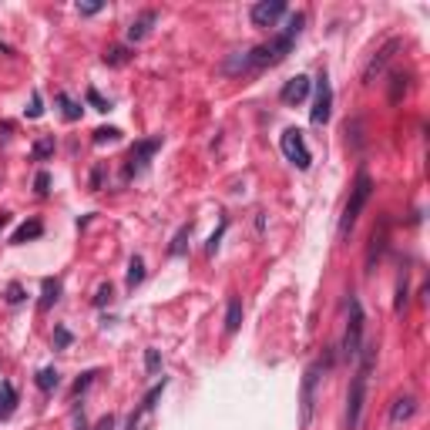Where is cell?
Masks as SVG:
<instances>
[{"mask_svg":"<svg viewBox=\"0 0 430 430\" xmlns=\"http://www.w3.org/2000/svg\"><path fill=\"white\" fill-rule=\"evenodd\" d=\"M397 51H400V41H397V37H393V41H386V44L380 47L373 58H370L367 67H363V84H373V81H377V74H380L386 64H390V58H393Z\"/></svg>","mask_w":430,"mask_h":430,"instance_id":"9c48e42d","label":"cell"},{"mask_svg":"<svg viewBox=\"0 0 430 430\" xmlns=\"http://www.w3.org/2000/svg\"><path fill=\"white\" fill-rule=\"evenodd\" d=\"M145 370H148L152 377L162 370V356H158V350H145Z\"/></svg>","mask_w":430,"mask_h":430,"instance_id":"f546056e","label":"cell"},{"mask_svg":"<svg viewBox=\"0 0 430 430\" xmlns=\"http://www.w3.org/2000/svg\"><path fill=\"white\" fill-rule=\"evenodd\" d=\"M316 386H320V363H313V367L303 373V393H299V424L303 427H309L313 424V410H316Z\"/></svg>","mask_w":430,"mask_h":430,"instance_id":"52a82bcc","label":"cell"},{"mask_svg":"<svg viewBox=\"0 0 430 430\" xmlns=\"http://www.w3.org/2000/svg\"><path fill=\"white\" fill-rule=\"evenodd\" d=\"M403 306H407V269H403V276L397 279V303H393V309L403 313Z\"/></svg>","mask_w":430,"mask_h":430,"instance_id":"4316f807","label":"cell"},{"mask_svg":"<svg viewBox=\"0 0 430 430\" xmlns=\"http://www.w3.org/2000/svg\"><path fill=\"white\" fill-rule=\"evenodd\" d=\"M54 346H71V330L58 326V330H54Z\"/></svg>","mask_w":430,"mask_h":430,"instance_id":"d590c367","label":"cell"},{"mask_svg":"<svg viewBox=\"0 0 430 430\" xmlns=\"http://www.w3.org/2000/svg\"><path fill=\"white\" fill-rule=\"evenodd\" d=\"M390 81H393L390 84V105H400V98L407 94V74H393Z\"/></svg>","mask_w":430,"mask_h":430,"instance_id":"603a6c76","label":"cell"},{"mask_svg":"<svg viewBox=\"0 0 430 430\" xmlns=\"http://www.w3.org/2000/svg\"><path fill=\"white\" fill-rule=\"evenodd\" d=\"M145 282V259L141 256H131V262H128V276H124V286L128 289H135V286H141Z\"/></svg>","mask_w":430,"mask_h":430,"instance_id":"e0dca14e","label":"cell"},{"mask_svg":"<svg viewBox=\"0 0 430 430\" xmlns=\"http://www.w3.org/2000/svg\"><path fill=\"white\" fill-rule=\"evenodd\" d=\"M58 105H61V111H64V118H67V122H77V118H81V111H84V107H81V101H74V98H71V94H58Z\"/></svg>","mask_w":430,"mask_h":430,"instance_id":"44dd1931","label":"cell"},{"mask_svg":"<svg viewBox=\"0 0 430 430\" xmlns=\"http://www.w3.org/2000/svg\"><path fill=\"white\" fill-rule=\"evenodd\" d=\"M14 410H17V390L4 380V384H0V420H7Z\"/></svg>","mask_w":430,"mask_h":430,"instance_id":"9a60e30c","label":"cell"},{"mask_svg":"<svg viewBox=\"0 0 430 430\" xmlns=\"http://www.w3.org/2000/svg\"><path fill=\"white\" fill-rule=\"evenodd\" d=\"M239 326H242V299L232 296L226 309V333H239Z\"/></svg>","mask_w":430,"mask_h":430,"instance_id":"2e32d148","label":"cell"},{"mask_svg":"<svg viewBox=\"0 0 430 430\" xmlns=\"http://www.w3.org/2000/svg\"><path fill=\"white\" fill-rule=\"evenodd\" d=\"M279 148H282V155H286V162H292L299 171H306L309 165H313V155H309L306 138H303L299 128H286L282 138H279Z\"/></svg>","mask_w":430,"mask_h":430,"instance_id":"277c9868","label":"cell"},{"mask_svg":"<svg viewBox=\"0 0 430 430\" xmlns=\"http://www.w3.org/2000/svg\"><path fill=\"white\" fill-rule=\"evenodd\" d=\"M417 414V400L414 397H400L393 407H390V427H400V424H407L410 417Z\"/></svg>","mask_w":430,"mask_h":430,"instance_id":"4fadbf2b","label":"cell"},{"mask_svg":"<svg viewBox=\"0 0 430 430\" xmlns=\"http://www.w3.org/2000/svg\"><path fill=\"white\" fill-rule=\"evenodd\" d=\"M370 195H373V178H370V171H367V169H360V171H356L353 188H350L346 209H343V215H339V239H346V235L353 232L356 219L363 215V209H367Z\"/></svg>","mask_w":430,"mask_h":430,"instance_id":"7a4b0ae2","label":"cell"},{"mask_svg":"<svg viewBox=\"0 0 430 430\" xmlns=\"http://www.w3.org/2000/svg\"><path fill=\"white\" fill-rule=\"evenodd\" d=\"M162 148V135H155V138H141L131 145V152H128V169H124V178H131V175H141V171L148 169V162L155 158V152Z\"/></svg>","mask_w":430,"mask_h":430,"instance_id":"5b68a950","label":"cell"},{"mask_svg":"<svg viewBox=\"0 0 430 430\" xmlns=\"http://www.w3.org/2000/svg\"><path fill=\"white\" fill-rule=\"evenodd\" d=\"M34 192H37V195H51V175H47V171H37V178H34Z\"/></svg>","mask_w":430,"mask_h":430,"instance_id":"4dcf8cb0","label":"cell"},{"mask_svg":"<svg viewBox=\"0 0 430 430\" xmlns=\"http://www.w3.org/2000/svg\"><path fill=\"white\" fill-rule=\"evenodd\" d=\"M188 239H192V226H182V229L175 232V239H171V246H169V256H185V249H188Z\"/></svg>","mask_w":430,"mask_h":430,"instance_id":"d6986e66","label":"cell"},{"mask_svg":"<svg viewBox=\"0 0 430 430\" xmlns=\"http://www.w3.org/2000/svg\"><path fill=\"white\" fill-rule=\"evenodd\" d=\"M58 296H61V282L58 279H44V296H41V309H51L54 303H58Z\"/></svg>","mask_w":430,"mask_h":430,"instance_id":"7402d4cb","label":"cell"},{"mask_svg":"<svg viewBox=\"0 0 430 430\" xmlns=\"http://www.w3.org/2000/svg\"><path fill=\"white\" fill-rule=\"evenodd\" d=\"M105 11V4H77V14L81 17H94V14H101Z\"/></svg>","mask_w":430,"mask_h":430,"instance_id":"836d02e7","label":"cell"},{"mask_svg":"<svg viewBox=\"0 0 430 430\" xmlns=\"http://www.w3.org/2000/svg\"><path fill=\"white\" fill-rule=\"evenodd\" d=\"M360 370L353 373V384L346 393V430L360 427V417H363V403H367V380H370V367H373V353L377 346H363L360 350Z\"/></svg>","mask_w":430,"mask_h":430,"instance_id":"6da1fadb","label":"cell"},{"mask_svg":"<svg viewBox=\"0 0 430 430\" xmlns=\"http://www.w3.org/2000/svg\"><path fill=\"white\" fill-rule=\"evenodd\" d=\"M94 377H98L94 370H88V373H81V377H77V384L71 386V397H81V393H84V390L91 386V380H94Z\"/></svg>","mask_w":430,"mask_h":430,"instance_id":"484cf974","label":"cell"},{"mask_svg":"<svg viewBox=\"0 0 430 430\" xmlns=\"http://www.w3.org/2000/svg\"><path fill=\"white\" fill-rule=\"evenodd\" d=\"M34 158H37V162H44V158H51V155H54V138H41L37 141V145H34Z\"/></svg>","mask_w":430,"mask_h":430,"instance_id":"cb8c5ba5","label":"cell"},{"mask_svg":"<svg viewBox=\"0 0 430 430\" xmlns=\"http://www.w3.org/2000/svg\"><path fill=\"white\" fill-rule=\"evenodd\" d=\"M88 105H91L94 111H111V101H107V98H101V94H98V88H88Z\"/></svg>","mask_w":430,"mask_h":430,"instance_id":"83f0119b","label":"cell"},{"mask_svg":"<svg viewBox=\"0 0 430 430\" xmlns=\"http://www.w3.org/2000/svg\"><path fill=\"white\" fill-rule=\"evenodd\" d=\"M7 303H24V286H20V282H11V286H7Z\"/></svg>","mask_w":430,"mask_h":430,"instance_id":"d6a6232c","label":"cell"},{"mask_svg":"<svg viewBox=\"0 0 430 430\" xmlns=\"http://www.w3.org/2000/svg\"><path fill=\"white\" fill-rule=\"evenodd\" d=\"M58 384H61V373H58L54 367L37 370V386H41L44 393H51V390H58Z\"/></svg>","mask_w":430,"mask_h":430,"instance_id":"ffe728a7","label":"cell"},{"mask_svg":"<svg viewBox=\"0 0 430 430\" xmlns=\"http://www.w3.org/2000/svg\"><path fill=\"white\" fill-rule=\"evenodd\" d=\"M118 138H122L118 128H98L94 131V145H107V141H118Z\"/></svg>","mask_w":430,"mask_h":430,"instance_id":"d4e9b609","label":"cell"},{"mask_svg":"<svg viewBox=\"0 0 430 430\" xmlns=\"http://www.w3.org/2000/svg\"><path fill=\"white\" fill-rule=\"evenodd\" d=\"M7 226H11V212H0V232L7 229Z\"/></svg>","mask_w":430,"mask_h":430,"instance_id":"74e56055","label":"cell"},{"mask_svg":"<svg viewBox=\"0 0 430 430\" xmlns=\"http://www.w3.org/2000/svg\"><path fill=\"white\" fill-rule=\"evenodd\" d=\"M131 58H135V54H131V47H124V44L105 51V64H107V67H122V64H128Z\"/></svg>","mask_w":430,"mask_h":430,"instance_id":"ac0fdd59","label":"cell"},{"mask_svg":"<svg viewBox=\"0 0 430 430\" xmlns=\"http://www.w3.org/2000/svg\"><path fill=\"white\" fill-rule=\"evenodd\" d=\"M44 115V101H41V91L31 94V107H27V118H41Z\"/></svg>","mask_w":430,"mask_h":430,"instance_id":"1f68e13d","label":"cell"},{"mask_svg":"<svg viewBox=\"0 0 430 430\" xmlns=\"http://www.w3.org/2000/svg\"><path fill=\"white\" fill-rule=\"evenodd\" d=\"M74 420H77V430H88V420H84V414H77Z\"/></svg>","mask_w":430,"mask_h":430,"instance_id":"f35d334b","label":"cell"},{"mask_svg":"<svg viewBox=\"0 0 430 430\" xmlns=\"http://www.w3.org/2000/svg\"><path fill=\"white\" fill-rule=\"evenodd\" d=\"M282 14H286V4H282V0H259V4L249 11V17H252L256 27H276V20Z\"/></svg>","mask_w":430,"mask_h":430,"instance_id":"ba28073f","label":"cell"},{"mask_svg":"<svg viewBox=\"0 0 430 430\" xmlns=\"http://www.w3.org/2000/svg\"><path fill=\"white\" fill-rule=\"evenodd\" d=\"M41 235H44V222H41V219H31V222H24V226L11 235V242H14V246H24V242L41 239Z\"/></svg>","mask_w":430,"mask_h":430,"instance_id":"5bb4252c","label":"cell"},{"mask_svg":"<svg viewBox=\"0 0 430 430\" xmlns=\"http://www.w3.org/2000/svg\"><path fill=\"white\" fill-rule=\"evenodd\" d=\"M330 115H333V88H330V74L320 71V77H316V101H313V111H309V122L326 124Z\"/></svg>","mask_w":430,"mask_h":430,"instance_id":"8992f818","label":"cell"},{"mask_svg":"<svg viewBox=\"0 0 430 430\" xmlns=\"http://www.w3.org/2000/svg\"><path fill=\"white\" fill-rule=\"evenodd\" d=\"M226 229H229V222H226V219H222V226H219V232H215L212 239H209V256H215V249H219V239H222V235H226Z\"/></svg>","mask_w":430,"mask_h":430,"instance_id":"e575fe53","label":"cell"},{"mask_svg":"<svg viewBox=\"0 0 430 430\" xmlns=\"http://www.w3.org/2000/svg\"><path fill=\"white\" fill-rule=\"evenodd\" d=\"M101 175H105V169L98 165V169L91 171V192H98V188H101Z\"/></svg>","mask_w":430,"mask_h":430,"instance_id":"8d00e7d4","label":"cell"},{"mask_svg":"<svg viewBox=\"0 0 430 430\" xmlns=\"http://www.w3.org/2000/svg\"><path fill=\"white\" fill-rule=\"evenodd\" d=\"M363 326H367L363 306L356 296H350V320H346V333H343V356L346 360L360 356V350H363Z\"/></svg>","mask_w":430,"mask_h":430,"instance_id":"3957f363","label":"cell"},{"mask_svg":"<svg viewBox=\"0 0 430 430\" xmlns=\"http://www.w3.org/2000/svg\"><path fill=\"white\" fill-rule=\"evenodd\" d=\"M386 249V219L380 222V229H373V235H370V249H367V273H373V266H377V259L384 256Z\"/></svg>","mask_w":430,"mask_h":430,"instance_id":"7c38bea8","label":"cell"},{"mask_svg":"<svg viewBox=\"0 0 430 430\" xmlns=\"http://www.w3.org/2000/svg\"><path fill=\"white\" fill-rule=\"evenodd\" d=\"M155 20H158V11H141L135 20H131V27H128V41L131 44H138V41H145L148 34H152Z\"/></svg>","mask_w":430,"mask_h":430,"instance_id":"8fae6325","label":"cell"},{"mask_svg":"<svg viewBox=\"0 0 430 430\" xmlns=\"http://www.w3.org/2000/svg\"><path fill=\"white\" fill-rule=\"evenodd\" d=\"M309 88H313V81H309L306 74H296V77H289L286 84H282V91H279V101L282 105H303L309 98Z\"/></svg>","mask_w":430,"mask_h":430,"instance_id":"30bf717a","label":"cell"},{"mask_svg":"<svg viewBox=\"0 0 430 430\" xmlns=\"http://www.w3.org/2000/svg\"><path fill=\"white\" fill-rule=\"evenodd\" d=\"M111 299H115V286H111V282H101V286H98V296H94V306H105Z\"/></svg>","mask_w":430,"mask_h":430,"instance_id":"f1b7e54d","label":"cell"}]
</instances>
